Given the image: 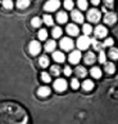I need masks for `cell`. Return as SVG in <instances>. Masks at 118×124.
<instances>
[{"mask_svg":"<svg viewBox=\"0 0 118 124\" xmlns=\"http://www.w3.org/2000/svg\"><path fill=\"white\" fill-rule=\"evenodd\" d=\"M27 112L14 102L0 103V124H25L27 123Z\"/></svg>","mask_w":118,"mask_h":124,"instance_id":"1","label":"cell"},{"mask_svg":"<svg viewBox=\"0 0 118 124\" xmlns=\"http://www.w3.org/2000/svg\"><path fill=\"white\" fill-rule=\"evenodd\" d=\"M100 12H99L98 9H91L87 12V19L91 22V23H98L99 21H100Z\"/></svg>","mask_w":118,"mask_h":124,"instance_id":"2","label":"cell"},{"mask_svg":"<svg viewBox=\"0 0 118 124\" xmlns=\"http://www.w3.org/2000/svg\"><path fill=\"white\" fill-rule=\"evenodd\" d=\"M59 5H60L59 0H48L44 5V9L46 12H54L59 8Z\"/></svg>","mask_w":118,"mask_h":124,"instance_id":"3","label":"cell"},{"mask_svg":"<svg viewBox=\"0 0 118 124\" xmlns=\"http://www.w3.org/2000/svg\"><path fill=\"white\" fill-rule=\"evenodd\" d=\"M73 40H72L71 38H63L62 40H60V48L64 49V50H71L73 48Z\"/></svg>","mask_w":118,"mask_h":124,"instance_id":"4","label":"cell"},{"mask_svg":"<svg viewBox=\"0 0 118 124\" xmlns=\"http://www.w3.org/2000/svg\"><path fill=\"white\" fill-rule=\"evenodd\" d=\"M90 45V39L87 38V35H83V36L78 38L77 40V46L80 49H87Z\"/></svg>","mask_w":118,"mask_h":124,"instance_id":"5","label":"cell"},{"mask_svg":"<svg viewBox=\"0 0 118 124\" xmlns=\"http://www.w3.org/2000/svg\"><path fill=\"white\" fill-rule=\"evenodd\" d=\"M28 50H30V53H31L32 56L39 54L40 50H41L40 43H39V41H31V43H30V45H28Z\"/></svg>","mask_w":118,"mask_h":124,"instance_id":"6","label":"cell"},{"mask_svg":"<svg viewBox=\"0 0 118 124\" xmlns=\"http://www.w3.org/2000/svg\"><path fill=\"white\" fill-rule=\"evenodd\" d=\"M54 89L58 92H63L67 89V81L64 79H56L54 81Z\"/></svg>","mask_w":118,"mask_h":124,"instance_id":"7","label":"cell"},{"mask_svg":"<svg viewBox=\"0 0 118 124\" xmlns=\"http://www.w3.org/2000/svg\"><path fill=\"white\" fill-rule=\"evenodd\" d=\"M116 21H117V14L113 13V12H109L104 16V22L106 25H114Z\"/></svg>","mask_w":118,"mask_h":124,"instance_id":"8","label":"cell"},{"mask_svg":"<svg viewBox=\"0 0 118 124\" xmlns=\"http://www.w3.org/2000/svg\"><path fill=\"white\" fill-rule=\"evenodd\" d=\"M94 34H95V36H96V38L101 39V38H105V36H106V34H108V30H106L104 26H100V25H99L96 29H95Z\"/></svg>","mask_w":118,"mask_h":124,"instance_id":"9","label":"cell"},{"mask_svg":"<svg viewBox=\"0 0 118 124\" xmlns=\"http://www.w3.org/2000/svg\"><path fill=\"white\" fill-rule=\"evenodd\" d=\"M68 60H69L71 63H73V65H77L80 60H81V53L77 52V50H75V52H72L69 54V57H68Z\"/></svg>","mask_w":118,"mask_h":124,"instance_id":"10","label":"cell"},{"mask_svg":"<svg viewBox=\"0 0 118 124\" xmlns=\"http://www.w3.org/2000/svg\"><path fill=\"white\" fill-rule=\"evenodd\" d=\"M85 63L86 65H93V63H95V61H96V56L93 53V52H89V53H86L85 54Z\"/></svg>","mask_w":118,"mask_h":124,"instance_id":"11","label":"cell"},{"mask_svg":"<svg viewBox=\"0 0 118 124\" xmlns=\"http://www.w3.org/2000/svg\"><path fill=\"white\" fill-rule=\"evenodd\" d=\"M72 19H73L75 22H77V23H81L83 21V16L80 10H73L72 12Z\"/></svg>","mask_w":118,"mask_h":124,"instance_id":"12","label":"cell"},{"mask_svg":"<svg viewBox=\"0 0 118 124\" xmlns=\"http://www.w3.org/2000/svg\"><path fill=\"white\" fill-rule=\"evenodd\" d=\"M78 27L73 25V23H71V25H68L67 26V32L71 35V36H76V35H78Z\"/></svg>","mask_w":118,"mask_h":124,"instance_id":"13","label":"cell"},{"mask_svg":"<svg viewBox=\"0 0 118 124\" xmlns=\"http://www.w3.org/2000/svg\"><path fill=\"white\" fill-rule=\"evenodd\" d=\"M50 88L49 87H40L39 91H37V94H39L40 97H48L49 94H50Z\"/></svg>","mask_w":118,"mask_h":124,"instance_id":"14","label":"cell"},{"mask_svg":"<svg viewBox=\"0 0 118 124\" xmlns=\"http://www.w3.org/2000/svg\"><path fill=\"white\" fill-rule=\"evenodd\" d=\"M53 58H54L55 62H64V60H66V56L63 54V52H54L53 53Z\"/></svg>","mask_w":118,"mask_h":124,"instance_id":"15","label":"cell"},{"mask_svg":"<svg viewBox=\"0 0 118 124\" xmlns=\"http://www.w3.org/2000/svg\"><path fill=\"white\" fill-rule=\"evenodd\" d=\"M68 19V16L66 12H59L58 14H56V21H58L59 23H66Z\"/></svg>","mask_w":118,"mask_h":124,"instance_id":"16","label":"cell"},{"mask_svg":"<svg viewBox=\"0 0 118 124\" xmlns=\"http://www.w3.org/2000/svg\"><path fill=\"white\" fill-rule=\"evenodd\" d=\"M105 63V72H108V74H113L114 71H116V66H114L113 62H104Z\"/></svg>","mask_w":118,"mask_h":124,"instance_id":"17","label":"cell"},{"mask_svg":"<svg viewBox=\"0 0 118 124\" xmlns=\"http://www.w3.org/2000/svg\"><path fill=\"white\" fill-rule=\"evenodd\" d=\"M55 46H56V44H55L54 40H49V41H46V44H45V50H46V52H53V50L55 49Z\"/></svg>","mask_w":118,"mask_h":124,"instance_id":"18","label":"cell"},{"mask_svg":"<svg viewBox=\"0 0 118 124\" xmlns=\"http://www.w3.org/2000/svg\"><path fill=\"white\" fill-rule=\"evenodd\" d=\"M76 74H77V76H80V78H85L87 71H86L85 67H82V66H77V69H76Z\"/></svg>","mask_w":118,"mask_h":124,"instance_id":"19","label":"cell"},{"mask_svg":"<svg viewBox=\"0 0 118 124\" xmlns=\"http://www.w3.org/2000/svg\"><path fill=\"white\" fill-rule=\"evenodd\" d=\"M39 65L41 66V67H48L49 66V58L46 56H41L39 58Z\"/></svg>","mask_w":118,"mask_h":124,"instance_id":"20","label":"cell"},{"mask_svg":"<svg viewBox=\"0 0 118 124\" xmlns=\"http://www.w3.org/2000/svg\"><path fill=\"white\" fill-rule=\"evenodd\" d=\"M90 72H91V76H94L95 79H99V78L101 76V70L99 67H93Z\"/></svg>","mask_w":118,"mask_h":124,"instance_id":"21","label":"cell"},{"mask_svg":"<svg viewBox=\"0 0 118 124\" xmlns=\"http://www.w3.org/2000/svg\"><path fill=\"white\" fill-rule=\"evenodd\" d=\"M82 88L85 89V91H91V89L94 88V83L91 80H85L82 83Z\"/></svg>","mask_w":118,"mask_h":124,"instance_id":"22","label":"cell"},{"mask_svg":"<svg viewBox=\"0 0 118 124\" xmlns=\"http://www.w3.org/2000/svg\"><path fill=\"white\" fill-rule=\"evenodd\" d=\"M30 5V0H18L17 1V7L19 8V9H25V8H27Z\"/></svg>","mask_w":118,"mask_h":124,"instance_id":"23","label":"cell"},{"mask_svg":"<svg viewBox=\"0 0 118 124\" xmlns=\"http://www.w3.org/2000/svg\"><path fill=\"white\" fill-rule=\"evenodd\" d=\"M90 44H93L94 49H96V50H99V49L103 48V44H101V43H99L96 39H90Z\"/></svg>","mask_w":118,"mask_h":124,"instance_id":"24","label":"cell"},{"mask_svg":"<svg viewBox=\"0 0 118 124\" xmlns=\"http://www.w3.org/2000/svg\"><path fill=\"white\" fill-rule=\"evenodd\" d=\"M108 54H109V57L112 58V60H117L118 58V49L117 48H110Z\"/></svg>","mask_w":118,"mask_h":124,"instance_id":"25","label":"cell"},{"mask_svg":"<svg viewBox=\"0 0 118 124\" xmlns=\"http://www.w3.org/2000/svg\"><path fill=\"white\" fill-rule=\"evenodd\" d=\"M43 21L46 23L48 26H53V23H54V21H53V17H51V16H49V14H45V16H44Z\"/></svg>","mask_w":118,"mask_h":124,"instance_id":"26","label":"cell"},{"mask_svg":"<svg viewBox=\"0 0 118 124\" xmlns=\"http://www.w3.org/2000/svg\"><path fill=\"white\" fill-rule=\"evenodd\" d=\"M50 72L53 74V75L58 76L59 74H60V67H59L58 65H54V66H51V67H50Z\"/></svg>","mask_w":118,"mask_h":124,"instance_id":"27","label":"cell"},{"mask_svg":"<svg viewBox=\"0 0 118 124\" xmlns=\"http://www.w3.org/2000/svg\"><path fill=\"white\" fill-rule=\"evenodd\" d=\"M62 29H60V27H54V29H53V36L54 38H60V35H62Z\"/></svg>","mask_w":118,"mask_h":124,"instance_id":"28","label":"cell"},{"mask_svg":"<svg viewBox=\"0 0 118 124\" xmlns=\"http://www.w3.org/2000/svg\"><path fill=\"white\" fill-rule=\"evenodd\" d=\"M41 22H43V21L40 19V17H33L32 21H31V25H32L33 27H40Z\"/></svg>","mask_w":118,"mask_h":124,"instance_id":"29","label":"cell"},{"mask_svg":"<svg viewBox=\"0 0 118 124\" xmlns=\"http://www.w3.org/2000/svg\"><path fill=\"white\" fill-rule=\"evenodd\" d=\"M77 5L81 10H85L87 8V1L86 0H77Z\"/></svg>","mask_w":118,"mask_h":124,"instance_id":"30","label":"cell"},{"mask_svg":"<svg viewBox=\"0 0 118 124\" xmlns=\"http://www.w3.org/2000/svg\"><path fill=\"white\" fill-rule=\"evenodd\" d=\"M82 31L85 32V35H90L91 32H93L91 25H89V23H85V25H83V29H82Z\"/></svg>","mask_w":118,"mask_h":124,"instance_id":"31","label":"cell"},{"mask_svg":"<svg viewBox=\"0 0 118 124\" xmlns=\"http://www.w3.org/2000/svg\"><path fill=\"white\" fill-rule=\"evenodd\" d=\"M46 38H48V31L46 30H40L39 31V39L40 40H46Z\"/></svg>","mask_w":118,"mask_h":124,"instance_id":"32","label":"cell"},{"mask_svg":"<svg viewBox=\"0 0 118 124\" xmlns=\"http://www.w3.org/2000/svg\"><path fill=\"white\" fill-rule=\"evenodd\" d=\"M3 7L5 9H12L13 8V1L12 0H3Z\"/></svg>","mask_w":118,"mask_h":124,"instance_id":"33","label":"cell"},{"mask_svg":"<svg viewBox=\"0 0 118 124\" xmlns=\"http://www.w3.org/2000/svg\"><path fill=\"white\" fill-rule=\"evenodd\" d=\"M73 1H72V0H66V1H64V8H66V9H68V10H71L72 8H73Z\"/></svg>","mask_w":118,"mask_h":124,"instance_id":"34","label":"cell"},{"mask_svg":"<svg viewBox=\"0 0 118 124\" xmlns=\"http://www.w3.org/2000/svg\"><path fill=\"white\" fill-rule=\"evenodd\" d=\"M41 79H43V81H45V83H49V81H50V75H49L48 72H43L41 74Z\"/></svg>","mask_w":118,"mask_h":124,"instance_id":"35","label":"cell"},{"mask_svg":"<svg viewBox=\"0 0 118 124\" xmlns=\"http://www.w3.org/2000/svg\"><path fill=\"white\" fill-rule=\"evenodd\" d=\"M113 43H114L113 39H112V38H108L104 43H103V46H112V45H113Z\"/></svg>","mask_w":118,"mask_h":124,"instance_id":"36","label":"cell"},{"mask_svg":"<svg viewBox=\"0 0 118 124\" xmlns=\"http://www.w3.org/2000/svg\"><path fill=\"white\" fill-rule=\"evenodd\" d=\"M103 1H104L105 8H113L114 5V0H103Z\"/></svg>","mask_w":118,"mask_h":124,"instance_id":"37","label":"cell"},{"mask_svg":"<svg viewBox=\"0 0 118 124\" xmlns=\"http://www.w3.org/2000/svg\"><path fill=\"white\" fill-rule=\"evenodd\" d=\"M99 62H101V63H104V62H105V60H106V57H105V53L104 52H100V53H99Z\"/></svg>","mask_w":118,"mask_h":124,"instance_id":"38","label":"cell"},{"mask_svg":"<svg viewBox=\"0 0 118 124\" xmlns=\"http://www.w3.org/2000/svg\"><path fill=\"white\" fill-rule=\"evenodd\" d=\"M71 85H72V88H73V89H77L80 87V83H78L77 79H73V80L71 81Z\"/></svg>","mask_w":118,"mask_h":124,"instance_id":"39","label":"cell"},{"mask_svg":"<svg viewBox=\"0 0 118 124\" xmlns=\"http://www.w3.org/2000/svg\"><path fill=\"white\" fill-rule=\"evenodd\" d=\"M64 74H66L67 76H69L71 74H72V70H71L69 66H66V67H64Z\"/></svg>","mask_w":118,"mask_h":124,"instance_id":"40","label":"cell"},{"mask_svg":"<svg viewBox=\"0 0 118 124\" xmlns=\"http://www.w3.org/2000/svg\"><path fill=\"white\" fill-rule=\"evenodd\" d=\"M91 3H93L94 5H98V4L100 3V0H91Z\"/></svg>","mask_w":118,"mask_h":124,"instance_id":"41","label":"cell"}]
</instances>
